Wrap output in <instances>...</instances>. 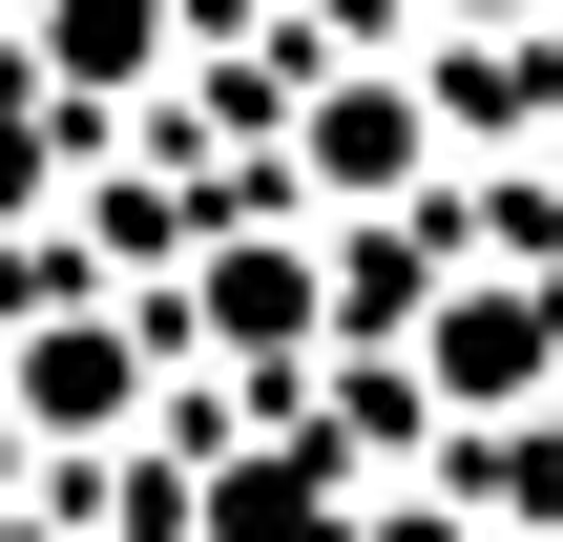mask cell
I'll return each instance as SVG.
<instances>
[{"mask_svg":"<svg viewBox=\"0 0 563 542\" xmlns=\"http://www.w3.org/2000/svg\"><path fill=\"white\" fill-rule=\"evenodd\" d=\"M439 188H460V146H439V104H418V42L313 63V84L272 104V209H313V230H397V209H439Z\"/></svg>","mask_w":563,"mask_h":542,"instance_id":"obj_1","label":"cell"},{"mask_svg":"<svg viewBox=\"0 0 563 542\" xmlns=\"http://www.w3.org/2000/svg\"><path fill=\"white\" fill-rule=\"evenodd\" d=\"M397 376L439 397V439H481V418H543V397H563V272H522V251H460V272L418 292Z\"/></svg>","mask_w":563,"mask_h":542,"instance_id":"obj_2","label":"cell"},{"mask_svg":"<svg viewBox=\"0 0 563 542\" xmlns=\"http://www.w3.org/2000/svg\"><path fill=\"white\" fill-rule=\"evenodd\" d=\"M418 104H439L460 167H543L563 146V21H460V42H418Z\"/></svg>","mask_w":563,"mask_h":542,"instance_id":"obj_3","label":"cell"},{"mask_svg":"<svg viewBox=\"0 0 563 542\" xmlns=\"http://www.w3.org/2000/svg\"><path fill=\"white\" fill-rule=\"evenodd\" d=\"M334 542H501V522H481L460 480H397V501H355V522H334Z\"/></svg>","mask_w":563,"mask_h":542,"instance_id":"obj_4","label":"cell"},{"mask_svg":"<svg viewBox=\"0 0 563 542\" xmlns=\"http://www.w3.org/2000/svg\"><path fill=\"white\" fill-rule=\"evenodd\" d=\"M543 209H563V146H543Z\"/></svg>","mask_w":563,"mask_h":542,"instance_id":"obj_5","label":"cell"},{"mask_svg":"<svg viewBox=\"0 0 563 542\" xmlns=\"http://www.w3.org/2000/svg\"><path fill=\"white\" fill-rule=\"evenodd\" d=\"M543 542H563V522H543Z\"/></svg>","mask_w":563,"mask_h":542,"instance_id":"obj_6","label":"cell"}]
</instances>
